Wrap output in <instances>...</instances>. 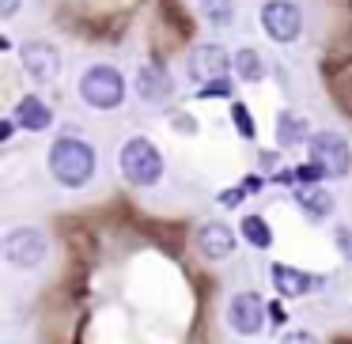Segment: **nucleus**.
<instances>
[{"mask_svg": "<svg viewBox=\"0 0 352 344\" xmlns=\"http://www.w3.org/2000/svg\"><path fill=\"white\" fill-rule=\"evenodd\" d=\"M12 129H16V117H8V122L0 125V140H12Z\"/></svg>", "mask_w": 352, "mask_h": 344, "instance_id": "obj_25", "label": "nucleus"}, {"mask_svg": "<svg viewBox=\"0 0 352 344\" xmlns=\"http://www.w3.org/2000/svg\"><path fill=\"white\" fill-rule=\"evenodd\" d=\"M118 167H122L125 182L155 185L163 178V155H160V148H155L152 140L133 137V140H125L122 152H118Z\"/></svg>", "mask_w": 352, "mask_h": 344, "instance_id": "obj_2", "label": "nucleus"}, {"mask_svg": "<svg viewBox=\"0 0 352 344\" xmlns=\"http://www.w3.org/2000/svg\"><path fill=\"white\" fill-rule=\"evenodd\" d=\"M0 250H4V261H8V265L38 268L50 253V242L38 227H12L8 235H4V242H0Z\"/></svg>", "mask_w": 352, "mask_h": 344, "instance_id": "obj_4", "label": "nucleus"}, {"mask_svg": "<svg viewBox=\"0 0 352 344\" xmlns=\"http://www.w3.org/2000/svg\"><path fill=\"white\" fill-rule=\"evenodd\" d=\"M16 12H19V0H0V16L4 19H12Z\"/></svg>", "mask_w": 352, "mask_h": 344, "instance_id": "obj_24", "label": "nucleus"}, {"mask_svg": "<svg viewBox=\"0 0 352 344\" xmlns=\"http://www.w3.org/2000/svg\"><path fill=\"white\" fill-rule=\"evenodd\" d=\"M201 16L216 27H231V19H235V0H201Z\"/></svg>", "mask_w": 352, "mask_h": 344, "instance_id": "obj_18", "label": "nucleus"}, {"mask_svg": "<svg viewBox=\"0 0 352 344\" xmlns=\"http://www.w3.org/2000/svg\"><path fill=\"white\" fill-rule=\"evenodd\" d=\"M269 321V306L261 303V295H254V291H239V295H231L228 303V325L235 329V333L243 336H254L261 333V325Z\"/></svg>", "mask_w": 352, "mask_h": 344, "instance_id": "obj_7", "label": "nucleus"}, {"mask_svg": "<svg viewBox=\"0 0 352 344\" xmlns=\"http://www.w3.org/2000/svg\"><path fill=\"white\" fill-rule=\"evenodd\" d=\"M280 344H318V336L307 333V329H292V333L280 336Z\"/></svg>", "mask_w": 352, "mask_h": 344, "instance_id": "obj_21", "label": "nucleus"}, {"mask_svg": "<svg viewBox=\"0 0 352 344\" xmlns=\"http://www.w3.org/2000/svg\"><path fill=\"white\" fill-rule=\"evenodd\" d=\"M311 163L326 170V178H344L352 170V152L341 133H314L311 137Z\"/></svg>", "mask_w": 352, "mask_h": 344, "instance_id": "obj_5", "label": "nucleus"}, {"mask_svg": "<svg viewBox=\"0 0 352 344\" xmlns=\"http://www.w3.org/2000/svg\"><path fill=\"white\" fill-rule=\"evenodd\" d=\"M212 95H231V84L228 80H212V84L201 87V99H212Z\"/></svg>", "mask_w": 352, "mask_h": 344, "instance_id": "obj_22", "label": "nucleus"}, {"mask_svg": "<svg viewBox=\"0 0 352 344\" xmlns=\"http://www.w3.org/2000/svg\"><path fill=\"white\" fill-rule=\"evenodd\" d=\"M19 57H23V69H27V76H31L34 84H50V80H57L61 54H57L50 42H27Z\"/></svg>", "mask_w": 352, "mask_h": 344, "instance_id": "obj_9", "label": "nucleus"}, {"mask_svg": "<svg viewBox=\"0 0 352 344\" xmlns=\"http://www.w3.org/2000/svg\"><path fill=\"white\" fill-rule=\"evenodd\" d=\"M307 133H311V125H307V117L296 114V110H284V114L276 117V140H280V148L303 144Z\"/></svg>", "mask_w": 352, "mask_h": 344, "instance_id": "obj_15", "label": "nucleus"}, {"mask_svg": "<svg viewBox=\"0 0 352 344\" xmlns=\"http://www.w3.org/2000/svg\"><path fill=\"white\" fill-rule=\"evenodd\" d=\"M235 72L246 80V84H258V80L265 76V65H261L258 49H239L235 54Z\"/></svg>", "mask_w": 352, "mask_h": 344, "instance_id": "obj_17", "label": "nucleus"}, {"mask_svg": "<svg viewBox=\"0 0 352 344\" xmlns=\"http://www.w3.org/2000/svg\"><path fill=\"white\" fill-rule=\"evenodd\" d=\"M231 122H235V129L243 133L246 140L258 137V129H254V117H250V110H246L243 102H231Z\"/></svg>", "mask_w": 352, "mask_h": 344, "instance_id": "obj_19", "label": "nucleus"}, {"mask_svg": "<svg viewBox=\"0 0 352 344\" xmlns=\"http://www.w3.org/2000/svg\"><path fill=\"white\" fill-rule=\"evenodd\" d=\"M16 125H23V129H31V133H42V129H50L54 125V114H50V106L38 99V95H27V99H19L16 102Z\"/></svg>", "mask_w": 352, "mask_h": 344, "instance_id": "obj_13", "label": "nucleus"}, {"mask_svg": "<svg viewBox=\"0 0 352 344\" xmlns=\"http://www.w3.org/2000/svg\"><path fill=\"white\" fill-rule=\"evenodd\" d=\"M269 276H273L276 291H280L284 299H299V295H311L314 288H322V276L299 273V268H292V265H269Z\"/></svg>", "mask_w": 352, "mask_h": 344, "instance_id": "obj_10", "label": "nucleus"}, {"mask_svg": "<svg viewBox=\"0 0 352 344\" xmlns=\"http://www.w3.org/2000/svg\"><path fill=\"white\" fill-rule=\"evenodd\" d=\"M269 321H273V325H284V321H288V314H284L280 303H269Z\"/></svg>", "mask_w": 352, "mask_h": 344, "instance_id": "obj_23", "label": "nucleus"}, {"mask_svg": "<svg viewBox=\"0 0 352 344\" xmlns=\"http://www.w3.org/2000/svg\"><path fill=\"white\" fill-rule=\"evenodd\" d=\"M296 178H299V185H314L318 178H326V170L318 163H307V167H296Z\"/></svg>", "mask_w": 352, "mask_h": 344, "instance_id": "obj_20", "label": "nucleus"}, {"mask_svg": "<svg viewBox=\"0 0 352 344\" xmlns=\"http://www.w3.org/2000/svg\"><path fill=\"white\" fill-rule=\"evenodd\" d=\"M261 31L273 42H296L303 31V16L292 0H265L261 4Z\"/></svg>", "mask_w": 352, "mask_h": 344, "instance_id": "obj_6", "label": "nucleus"}, {"mask_svg": "<svg viewBox=\"0 0 352 344\" xmlns=\"http://www.w3.org/2000/svg\"><path fill=\"white\" fill-rule=\"evenodd\" d=\"M80 99L91 110H118L125 102V80L110 65H91L80 76Z\"/></svg>", "mask_w": 352, "mask_h": 344, "instance_id": "obj_3", "label": "nucleus"}, {"mask_svg": "<svg viewBox=\"0 0 352 344\" xmlns=\"http://www.w3.org/2000/svg\"><path fill=\"white\" fill-rule=\"evenodd\" d=\"M292 197H296V205L303 208L311 220H326V216H333V193H326L322 185H299Z\"/></svg>", "mask_w": 352, "mask_h": 344, "instance_id": "obj_14", "label": "nucleus"}, {"mask_svg": "<svg viewBox=\"0 0 352 344\" xmlns=\"http://www.w3.org/2000/svg\"><path fill=\"white\" fill-rule=\"evenodd\" d=\"M197 250L205 253L208 261H223L235 253V235H231V227H223V223H201L197 227Z\"/></svg>", "mask_w": 352, "mask_h": 344, "instance_id": "obj_11", "label": "nucleus"}, {"mask_svg": "<svg viewBox=\"0 0 352 344\" xmlns=\"http://www.w3.org/2000/svg\"><path fill=\"white\" fill-rule=\"evenodd\" d=\"M95 167H99L95 148L84 144V140L61 137V140L50 144V174H54L65 190H80V185H87L95 178Z\"/></svg>", "mask_w": 352, "mask_h": 344, "instance_id": "obj_1", "label": "nucleus"}, {"mask_svg": "<svg viewBox=\"0 0 352 344\" xmlns=\"http://www.w3.org/2000/svg\"><path fill=\"white\" fill-rule=\"evenodd\" d=\"M231 57L223 46H197L186 61V72H190L197 84H212V80H228Z\"/></svg>", "mask_w": 352, "mask_h": 344, "instance_id": "obj_8", "label": "nucleus"}, {"mask_svg": "<svg viewBox=\"0 0 352 344\" xmlns=\"http://www.w3.org/2000/svg\"><path fill=\"white\" fill-rule=\"evenodd\" d=\"M243 238L250 246H258V250H269V246H273V231H269V223L261 220V216H243Z\"/></svg>", "mask_w": 352, "mask_h": 344, "instance_id": "obj_16", "label": "nucleus"}, {"mask_svg": "<svg viewBox=\"0 0 352 344\" xmlns=\"http://www.w3.org/2000/svg\"><path fill=\"white\" fill-rule=\"evenodd\" d=\"M137 91L144 102H167L170 91H175V84H170V76L160 69V65H144L137 76Z\"/></svg>", "mask_w": 352, "mask_h": 344, "instance_id": "obj_12", "label": "nucleus"}]
</instances>
